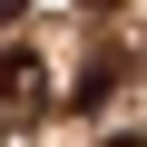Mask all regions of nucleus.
<instances>
[{"label": "nucleus", "instance_id": "obj_5", "mask_svg": "<svg viewBox=\"0 0 147 147\" xmlns=\"http://www.w3.org/2000/svg\"><path fill=\"white\" fill-rule=\"evenodd\" d=\"M88 10H118V0H88Z\"/></svg>", "mask_w": 147, "mask_h": 147}, {"label": "nucleus", "instance_id": "obj_4", "mask_svg": "<svg viewBox=\"0 0 147 147\" xmlns=\"http://www.w3.org/2000/svg\"><path fill=\"white\" fill-rule=\"evenodd\" d=\"M108 147H147V137H108Z\"/></svg>", "mask_w": 147, "mask_h": 147}, {"label": "nucleus", "instance_id": "obj_3", "mask_svg": "<svg viewBox=\"0 0 147 147\" xmlns=\"http://www.w3.org/2000/svg\"><path fill=\"white\" fill-rule=\"evenodd\" d=\"M20 10H30V0H0V30H10V20H20Z\"/></svg>", "mask_w": 147, "mask_h": 147}, {"label": "nucleus", "instance_id": "obj_1", "mask_svg": "<svg viewBox=\"0 0 147 147\" xmlns=\"http://www.w3.org/2000/svg\"><path fill=\"white\" fill-rule=\"evenodd\" d=\"M39 69H49V59H39V49H20V39L0 49V127H30V118L49 108V79H39Z\"/></svg>", "mask_w": 147, "mask_h": 147}, {"label": "nucleus", "instance_id": "obj_2", "mask_svg": "<svg viewBox=\"0 0 147 147\" xmlns=\"http://www.w3.org/2000/svg\"><path fill=\"white\" fill-rule=\"evenodd\" d=\"M108 88H118V59H88V69H79V88H69V98H79V108H98Z\"/></svg>", "mask_w": 147, "mask_h": 147}]
</instances>
